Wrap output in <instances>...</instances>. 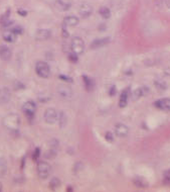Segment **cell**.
I'll list each match as a JSON object with an SVG mask.
<instances>
[{"instance_id": "f1b7e54d", "label": "cell", "mask_w": 170, "mask_h": 192, "mask_svg": "<svg viewBox=\"0 0 170 192\" xmlns=\"http://www.w3.org/2000/svg\"><path fill=\"white\" fill-rule=\"evenodd\" d=\"M12 32H13L15 35H22L23 33V28L20 27V25H15V27L10 28Z\"/></svg>"}, {"instance_id": "30bf717a", "label": "cell", "mask_w": 170, "mask_h": 192, "mask_svg": "<svg viewBox=\"0 0 170 192\" xmlns=\"http://www.w3.org/2000/svg\"><path fill=\"white\" fill-rule=\"evenodd\" d=\"M128 133H129L128 126L123 125V123H118V125H116V126H115V134H116V135L119 136V138H125V136H127V135H128Z\"/></svg>"}, {"instance_id": "7a4b0ae2", "label": "cell", "mask_w": 170, "mask_h": 192, "mask_svg": "<svg viewBox=\"0 0 170 192\" xmlns=\"http://www.w3.org/2000/svg\"><path fill=\"white\" fill-rule=\"evenodd\" d=\"M36 171H37L38 177L42 179V180H44V179H48L49 177L50 173H52V168H50L48 163L41 161V162H38L37 163Z\"/></svg>"}, {"instance_id": "44dd1931", "label": "cell", "mask_w": 170, "mask_h": 192, "mask_svg": "<svg viewBox=\"0 0 170 192\" xmlns=\"http://www.w3.org/2000/svg\"><path fill=\"white\" fill-rule=\"evenodd\" d=\"M16 36L17 35H15L11 29H9V31H5L2 35L3 40L5 42H13L16 40Z\"/></svg>"}, {"instance_id": "9a60e30c", "label": "cell", "mask_w": 170, "mask_h": 192, "mask_svg": "<svg viewBox=\"0 0 170 192\" xmlns=\"http://www.w3.org/2000/svg\"><path fill=\"white\" fill-rule=\"evenodd\" d=\"M10 13L11 11L10 9H7V11L4 13L3 15H1V18H0V23L3 27H8L13 23V20L10 19Z\"/></svg>"}, {"instance_id": "7c38bea8", "label": "cell", "mask_w": 170, "mask_h": 192, "mask_svg": "<svg viewBox=\"0 0 170 192\" xmlns=\"http://www.w3.org/2000/svg\"><path fill=\"white\" fill-rule=\"evenodd\" d=\"M110 42H111V38H110L109 37H102V38H98V40H95V41L91 44V49H93V50L100 49V48H102V47L108 45Z\"/></svg>"}, {"instance_id": "5b68a950", "label": "cell", "mask_w": 170, "mask_h": 192, "mask_svg": "<svg viewBox=\"0 0 170 192\" xmlns=\"http://www.w3.org/2000/svg\"><path fill=\"white\" fill-rule=\"evenodd\" d=\"M35 110H36V105H35L34 102L31 101V100L24 102L23 105H22V111L29 119L34 117Z\"/></svg>"}, {"instance_id": "7402d4cb", "label": "cell", "mask_w": 170, "mask_h": 192, "mask_svg": "<svg viewBox=\"0 0 170 192\" xmlns=\"http://www.w3.org/2000/svg\"><path fill=\"white\" fill-rule=\"evenodd\" d=\"M61 186V180L57 177H53L49 182V188L52 190H57Z\"/></svg>"}, {"instance_id": "ba28073f", "label": "cell", "mask_w": 170, "mask_h": 192, "mask_svg": "<svg viewBox=\"0 0 170 192\" xmlns=\"http://www.w3.org/2000/svg\"><path fill=\"white\" fill-rule=\"evenodd\" d=\"M93 13V7L91 4L89 3H83L82 5L79 8V14L80 15V17L87 18Z\"/></svg>"}, {"instance_id": "f546056e", "label": "cell", "mask_w": 170, "mask_h": 192, "mask_svg": "<svg viewBox=\"0 0 170 192\" xmlns=\"http://www.w3.org/2000/svg\"><path fill=\"white\" fill-rule=\"evenodd\" d=\"M105 139L109 143H113L114 142V135H113V134L111 133V131H107V133H106Z\"/></svg>"}, {"instance_id": "d4e9b609", "label": "cell", "mask_w": 170, "mask_h": 192, "mask_svg": "<svg viewBox=\"0 0 170 192\" xmlns=\"http://www.w3.org/2000/svg\"><path fill=\"white\" fill-rule=\"evenodd\" d=\"M99 12H100V14H101L102 17H104V18H109L110 16H111V11H110V9H109L108 7H105V6L101 7Z\"/></svg>"}, {"instance_id": "8d00e7d4", "label": "cell", "mask_w": 170, "mask_h": 192, "mask_svg": "<svg viewBox=\"0 0 170 192\" xmlns=\"http://www.w3.org/2000/svg\"><path fill=\"white\" fill-rule=\"evenodd\" d=\"M17 13L21 16H26L27 15V11H25L23 9H21V8H19V9L17 10Z\"/></svg>"}, {"instance_id": "e575fe53", "label": "cell", "mask_w": 170, "mask_h": 192, "mask_svg": "<svg viewBox=\"0 0 170 192\" xmlns=\"http://www.w3.org/2000/svg\"><path fill=\"white\" fill-rule=\"evenodd\" d=\"M40 155V149L39 148H36L34 150V153H33V160H37L38 157Z\"/></svg>"}, {"instance_id": "ac0fdd59", "label": "cell", "mask_w": 170, "mask_h": 192, "mask_svg": "<svg viewBox=\"0 0 170 192\" xmlns=\"http://www.w3.org/2000/svg\"><path fill=\"white\" fill-rule=\"evenodd\" d=\"M58 94L61 95V97L66 98V99H69L71 97V89L69 86H66V85H62V86L58 87Z\"/></svg>"}, {"instance_id": "484cf974", "label": "cell", "mask_w": 170, "mask_h": 192, "mask_svg": "<svg viewBox=\"0 0 170 192\" xmlns=\"http://www.w3.org/2000/svg\"><path fill=\"white\" fill-rule=\"evenodd\" d=\"M154 84H155V87L157 89H159V90H165V89L167 88V84L162 80H157L155 81Z\"/></svg>"}, {"instance_id": "9c48e42d", "label": "cell", "mask_w": 170, "mask_h": 192, "mask_svg": "<svg viewBox=\"0 0 170 192\" xmlns=\"http://www.w3.org/2000/svg\"><path fill=\"white\" fill-rule=\"evenodd\" d=\"M10 98H11V93H10L9 88H7V87L0 88V105L8 103Z\"/></svg>"}, {"instance_id": "d590c367", "label": "cell", "mask_w": 170, "mask_h": 192, "mask_svg": "<svg viewBox=\"0 0 170 192\" xmlns=\"http://www.w3.org/2000/svg\"><path fill=\"white\" fill-rule=\"evenodd\" d=\"M24 87H25L24 85L21 82H19V81H16L15 82V89H18L19 90V89H24Z\"/></svg>"}, {"instance_id": "d6986e66", "label": "cell", "mask_w": 170, "mask_h": 192, "mask_svg": "<svg viewBox=\"0 0 170 192\" xmlns=\"http://www.w3.org/2000/svg\"><path fill=\"white\" fill-rule=\"evenodd\" d=\"M148 92H149V89H148L146 86L139 87V88H137V89H136V90L133 92L132 97H133V99H139V98L145 96Z\"/></svg>"}, {"instance_id": "5bb4252c", "label": "cell", "mask_w": 170, "mask_h": 192, "mask_svg": "<svg viewBox=\"0 0 170 192\" xmlns=\"http://www.w3.org/2000/svg\"><path fill=\"white\" fill-rule=\"evenodd\" d=\"M79 24V18L75 15H69L66 16L63 19V25L67 27H75Z\"/></svg>"}, {"instance_id": "603a6c76", "label": "cell", "mask_w": 170, "mask_h": 192, "mask_svg": "<svg viewBox=\"0 0 170 192\" xmlns=\"http://www.w3.org/2000/svg\"><path fill=\"white\" fill-rule=\"evenodd\" d=\"M134 183H135L136 186L139 187V188H146V187L148 186V183L145 181V179L144 178H135Z\"/></svg>"}, {"instance_id": "4dcf8cb0", "label": "cell", "mask_w": 170, "mask_h": 192, "mask_svg": "<svg viewBox=\"0 0 170 192\" xmlns=\"http://www.w3.org/2000/svg\"><path fill=\"white\" fill-rule=\"evenodd\" d=\"M69 60H70V61H71V63H76V62L79 61L78 55L71 52V54H70V55H69Z\"/></svg>"}, {"instance_id": "74e56055", "label": "cell", "mask_w": 170, "mask_h": 192, "mask_svg": "<svg viewBox=\"0 0 170 192\" xmlns=\"http://www.w3.org/2000/svg\"><path fill=\"white\" fill-rule=\"evenodd\" d=\"M2 189H3V186H2L1 183H0V191H2Z\"/></svg>"}, {"instance_id": "4316f807", "label": "cell", "mask_w": 170, "mask_h": 192, "mask_svg": "<svg viewBox=\"0 0 170 192\" xmlns=\"http://www.w3.org/2000/svg\"><path fill=\"white\" fill-rule=\"evenodd\" d=\"M58 121H59V126L61 127L65 126V125L67 123V116L63 112H61L58 114Z\"/></svg>"}, {"instance_id": "8992f818", "label": "cell", "mask_w": 170, "mask_h": 192, "mask_svg": "<svg viewBox=\"0 0 170 192\" xmlns=\"http://www.w3.org/2000/svg\"><path fill=\"white\" fill-rule=\"evenodd\" d=\"M44 121L48 125H53L54 122L57 121L58 118V114L57 112L56 109L53 108H48L44 111Z\"/></svg>"}, {"instance_id": "4fadbf2b", "label": "cell", "mask_w": 170, "mask_h": 192, "mask_svg": "<svg viewBox=\"0 0 170 192\" xmlns=\"http://www.w3.org/2000/svg\"><path fill=\"white\" fill-rule=\"evenodd\" d=\"M56 6L58 10L67 11L71 7V0H56Z\"/></svg>"}, {"instance_id": "6da1fadb", "label": "cell", "mask_w": 170, "mask_h": 192, "mask_svg": "<svg viewBox=\"0 0 170 192\" xmlns=\"http://www.w3.org/2000/svg\"><path fill=\"white\" fill-rule=\"evenodd\" d=\"M3 125L9 130H17L20 126V118L17 114L10 113L4 117Z\"/></svg>"}, {"instance_id": "8fae6325", "label": "cell", "mask_w": 170, "mask_h": 192, "mask_svg": "<svg viewBox=\"0 0 170 192\" xmlns=\"http://www.w3.org/2000/svg\"><path fill=\"white\" fill-rule=\"evenodd\" d=\"M12 57L11 50L5 45H0V59L3 61H9Z\"/></svg>"}, {"instance_id": "836d02e7", "label": "cell", "mask_w": 170, "mask_h": 192, "mask_svg": "<svg viewBox=\"0 0 170 192\" xmlns=\"http://www.w3.org/2000/svg\"><path fill=\"white\" fill-rule=\"evenodd\" d=\"M59 79H62V81H65V82H73V79L66 75H59Z\"/></svg>"}, {"instance_id": "ffe728a7", "label": "cell", "mask_w": 170, "mask_h": 192, "mask_svg": "<svg viewBox=\"0 0 170 192\" xmlns=\"http://www.w3.org/2000/svg\"><path fill=\"white\" fill-rule=\"evenodd\" d=\"M83 78V81H84V84H85V87H86V89L88 91H92L93 89H94L95 87V82L94 80H93L92 78H90L89 76H86V75H83L82 76Z\"/></svg>"}, {"instance_id": "3957f363", "label": "cell", "mask_w": 170, "mask_h": 192, "mask_svg": "<svg viewBox=\"0 0 170 192\" xmlns=\"http://www.w3.org/2000/svg\"><path fill=\"white\" fill-rule=\"evenodd\" d=\"M71 52L76 54L78 56L80 54H83L84 50H85V42L83 41V38L80 37H75L71 38Z\"/></svg>"}, {"instance_id": "83f0119b", "label": "cell", "mask_w": 170, "mask_h": 192, "mask_svg": "<svg viewBox=\"0 0 170 192\" xmlns=\"http://www.w3.org/2000/svg\"><path fill=\"white\" fill-rule=\"evenodd\" d=\"M163 184L166 185V186H170V169L167 170V171L164 173V176H163Z\"/></svg>"}, {"instance_id": "e0dca14e", "label": "cell", "mask_w": 170, "mask_h": 192, "mask_svg": "<svg viewBox=\"0 0 170 192\" xmlns=\"http://www.w3.org/2000/svg\"><path fill=\"white\" fill-rule=\"evenodd\" d=\"M52 32L48 29H38L35 33V38L37 41H45L50 37Z\"/></svg>"}, {"instance_id": "2e32d148", "label": "cell", "mask_w": 170, "mask_h": 192, "mask_svg": "<svg viewBox=\"0 0 170 192\" xmlns=\"http://www.w3.org/2000/svg\"><path fill=\"white\" fill-rule=\"evenodd\" d=\"M128 99H129V90L128 89H124L121 92L120 98H119V106L121 108H124L128 104Z\"/></svg>"}, {"instance_id": "277c9868", "label": "cell", "mask_w": 170, "mask_h": 192, "mask_svg": "<svg viewBox=\"0 0 170 192\" xmlns=\"http://www.w3.org/2000/svg\"><path fill=\"white\" fill-rule=\"evenodd\" d=\"M35 72L36 74L41 77V78H48L50 74V68L48 64L44 61H39L35 65Z\"/></svg>"}, {"instance_id": "d6a6232c", "label": "cell", "mask_w": 170, "mask_h": 192, "mask_svg": "<svg viewBox=\"0 0 170 192\" xmlns=\"http://www.w3.org/2000/svg\"><path fill=\"white\" fill-rule=\"evenodd\" d=\"M116 92H117L116 86H115V85H111L110 88H109V94L111 95V96H114L115 94H116Z\"/></svg>"}, {"instance_id": "cb8c5ba5", "label": "cell", "mask_w": 170, "mask_h": 192, "mask_svg": "<svg viewBox=\"0 0 170 192\" xmlns=\"http://www.w3.org/2000/svg\"><path fill=\"white\" fill-rule=\"evenodd\" d=\"M7 172V163L6 161L0 158V177H3Z\"/></svg>"}, {"instance_id": "1f68e13d", "label": "cell", "mask_w": 170, "mask_h": 192, "mask_svg": "<svg viewBox=\"0 0 170 192\" xmlns=\"http://www.w3.org/2000/svg\"><path fill=\"white\" fill-rule=\"evenodd\" d=\"M56 154L57 152L54 150H49L45 153V158H48V159H53V158L56 157Z\"/></svg>"}, {"instance_id": "52a82bcc", "label": "cell", "mask_w": 170, "mask_h": 192, "mask_svg": "<svg viewBox=\"0 0 170 192\" xmlns=\"http://www.w3.org/2000/svg\"><path fill=\"white\" fill-rule=\"evenodd\" d=\"M154 106L162 111H170V98H162L154 102Z\"/></svg>"}]
</instances>
